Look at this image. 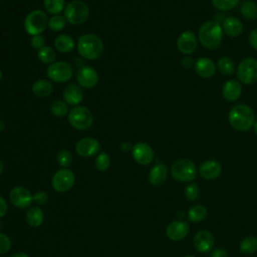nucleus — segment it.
<instances>
[{
    "mask_svg": "<svg viewBox=\"0 0 257 257\" xmlns=\"http://www.w3.org/2000/svg\"><path fill=\"white\" fill-rule=\"evenodd\" d=\"M149 182L153 186H161L165 183L168 177V168L165 164L159 163L155 165L149 173Z\"/></svg>",
    "mask_w": 257,
    "mask_h": 257,
    "instance_id": "nucleus-22",
    "label": "nucleus"
},
{
    "mask_svg": "<svg viewBox=\"0 0 257 257\" xmlns=\"http://www.w3.org/2000/svg\"><path fill=\"white\" fill-rule=\"evenodd\" d=\"M94 165L95 168L100 171V172H104L106 171L109 166H110V159L109 156L105 153V152H100L97 154L95 161H94Z\"/></svg>",
    "mask_w": 257,
    "mask_h": 257,
    "instance_id": "nucleus-35",
    "label": "nucleus"
},
{
    "mask_svg": "<svg viewBox=\"0 0 257 257\" xmlns=\"http://www.w3.org/2000/svg\"><path fill=\"white\" fill-rule=\"evenodd\" d=\"M132 156L138 164L142 166H147L153 162L155 155L150 145L143 142H139L133 146Z\"/></svg>",
    "mask_w": 257,
    "mask_h": 257,
    "instance_id": "nucleus-12",
    "label": "nucleus"
},
{
    "mask_svg": "<svg viewBox=\"0 0 257 257\" xmlns=\"http://www.w3.org/2000/svg\"><path fill=\"white\" fill-rule=\"evenodd\" d=\"M7 210H8L7 203H6V201L0 196V218L4 217V216L6 215Z\"/></svg>",
    "mask_w": 257,
    "mask_h": 257,
    "instance_id": "nucleus-44",
    "label": "nucleus"
},
{
    "mask_svg": "<svg viewBox=\"0 0 257 257\" xmlns=\"http://www.w3.org/2000/svg\"><path fill=\"white\" fill-rule=\"evenodd\" d=\"M199 173L206 180H215L221 174V166L217 161L208 160L201 164Z\"/></svg>",
    "mask_w": 257,
    "mask_h": 257,
    "instance_id": "nucleus-21",
    "label": "nucleus"
},
{
    "mask_svg": "<svg viewBox=\"0 0 257 257\" xmlns=\"http://www.w3.org/2000/svg\"><path fill=\"white\" fill-rule=\"evenodd\" d=\"M248 40H249V44L251 45V47L253 49L257 50V28H254L251 30Z\"/></svg>",
    "mask_w": 257,
    "mask_h": 257,
    "instance_id": "nucleus-42",
    "label": "nucleus"
},
{
    "mask_svg": "<svg viewBox=\"0 0 257 257\" xmlns=\"http://www.w3.org/2000/svg\"><path fill=\"white\" fill-rule=\"evenodd\" d=\"M240 251L244 254H253L257 251V238L254 236L245 237L240 243Z\"/></svg>",
    "mask_w": 257,
    "mask_h": 257,
    "instance_id": "nucleus-32",
    "label": "nucleus"
},
{
    "mask_svg": "<svg viewBox=\"0 0 257 257\" xmlns=\"http://www.w3.org/2000/svg\"><path fill=\"white\" fill-rule=\"evenodd\" d=\"M30 44L34 49L39 50L40 48H42L43 46H45V39L44 37L40 34V35H34L31 37L30 39Z\"/></svg>",
    "mask_w": 257,
    "mask_h": 257,
    "instance_id": "nucleus-41",
    "label": "nucleus"
},
{
    "mask_svg": "<svg viewBox=\"0 0 257 257\" xmlns=\"http://www.w3.org/2000/svg\"><path fill=\"white\" fill-rule=\"evenodd\" d=\"M54 47L60 53H69L75 47L73 38L67 34H60L54 39Z\"/></svg>",
    "mask_w": 257,
    "mask_h": 257,
    "instance_id": "nucleus-25",
    "label": "nucleus"
},
{
    "mask_svg": "<svg viewBox=\"0 0 257 257\" xmlns=\"http://www.w3.org/2000/svg\"><path fill=\"white\" fill-rule=\"evenodd\" d=\"M63 16L66 21L72 25L84 23L89 16V8L81 0H72L65 5Z\"/></svg>",
    "mask_w": 257,
    "mask_h": 257,
    "instance_id": "nucleus-4",
    "label": "nucleus"
},
{
    "mask_svg": "<svg viewBox=\"0 0 257 257\" xmlns=\"http://www.w3.org/2000/svg\"><path fill=\"white\" fill-rule=\"evenodd\" d=\"M198 45L197 37L192 31H185L177 39V47L183 54L193 53Z\"/></svg>",
    "mask_w": 257,
    "mask_h": 257,
    "instance_id": "nucleus-15",
    "label": "nucleus"
},
{
    "mask_svg": "<svg viewBox=\"0 0 257 257\" xmlns=\"http://www.w3.org/2000/svg\"><path fill=\"white\" fill-rule=\"evenodd\" d=\"M66 19L64 18V16H61L60 14L58 15H52V17H50L48 19V27L50 28V30L52 31H61L65 25H66Z\"/></svg>",
    "mask_w": 257,
    "mask_h": 257,
    "instance_id": "nucleus-34",
    "label": "nucleus"
},
{
    "mask_svg": "<svg viewBox=\"0 0 257 257\" xmlns=\"http://www.w3.org/2000/svg\"><path fill=\"white\" fill-rule=\"evenodd\" d=\"M183 257H195V256H192V255H186V256H183Z\"/></svg>",
    "mask_w": 257,
    "mask_h": 257,
    "instance_id": "nucleus-51",
    "label": "nucleus"
},
{
    "mask_svg": "<svg viewBox=\"0 0 257 257\" xmlns=\"http://www.w3.org/2000/svg\"><path fill=\"white\" fill-rule=\"evenodd\" d=\"M185 198L188 201H196L200 197V188L196 183H190L189 185L186 186L185 191H184Z\"/></svg>",
    "mask_w": 257,
    "mask_h": 257,
    "instance_id": "nucleus-38",
    "label": "nucleus"
},
{
    "mask_svg": "<svg viewBox=\"0 0 257 257\" xmlns=\"http://www.w3.org/2000/svg\"><path fill=\"white\" fill-rule=\"evenodd\" d=\"M228 119L233 128L239 132H246L253 126L255 122V114L249 105L239 103L230 109Z\"/></svg>",
    "mask_w": 257,
    "mask_h": 257,
    "instance_id": "nucleus-1",
    "label": "nucleus"
},
{
    "mask_svg": "<svg viewBox=\"0 0 257 257\" xmlns=\"http://www.w3.org/2000/svg\"><path fill=\"white\" fill-rule=\"evenodd\" d=\"M48 26V18L44 11L36 9L30 11L24 19V29L31 35H40Z\"/></svg>",
    "mask_w": 257,
    "mask_h": 257,
    "instance_id": "nucleus-5",
    "label": "nucleus"
},
{
    "mask_svg": "<svg viewBox=\"0 0 257 257\" xmlns=\"http://www.w3.org/2000/svg\"><path fill=\"white\" fill-rule=\"evenodd\" d=\"M44 221V213L39 207H31L26 212V222L30 227L37 228Z\"/></svg>",
    "mask_w": 257,
    "mask_h": 257,
    "instance_id": "nucleus-26",
    "label": "nucleus"
},
{
    "mask_svg": "<svg viewBox=\"0 0 257 257\" xmlns=\"http://www.w3.org/2000/svg\"><path fill=\"white\" fill-rule=\"evenodd\" d=\"M210 257H228V252L223 248H217L211 252Z\"/></svg>",
    "mask_w": 257,
    "mask_h": 257,
    "instance_id": "nucleus-43",
    "label": "nucleus"
},
{
    "mask_svg": "<svg viewBox=\"0 0 257 257\" xmlns=\"http://www.w3.org/2000/svg\"><path fill=\"white\" fill-rule=\"evenodd\" d=\"M214 236L211 232L207 230H201L199 231L193 240L194 247L197 249V251L201 253H207L212 250L214 246Z\"/></svg>",
    "mask_w": 257,
    "mask_h": 257,
    "instance_id": "nucleus-16",
    "label": "nucleus"
},
{
    "mask_svg": "<svg viewBox=\"0 0 257 257\" xmlns=\"http://www.w3.org/2000/svg\"><path fill=\"white\" fill-rule=\"evenodd\" d=\"M207 216V209L203 205H194L188 212V218L191 222L198 223L203 221Z\"/></svg>",
    "mask_w": 257,
    "mask_h": 257,
    "instance_id": "nucleus-28",
    "label": "nucleus"
},
{
    "mask_svg": "<svg viewBox=\"0 0 257 257\" xmlns=\"http://www.w3.org/2000/svg\"><path fill=\"white\" fill-rule=\"evenodd\" d=\"M76 80L79 86L83 88H92L98 82V73L93 67L84 65L77 70Z\"/></svg>",
    "mask_w": 257,
    "mask_h": 257,
    "instance_id": "nucleus-13",
    "label": "nucleus"
},
{
    "mask_svg": "<svg viewBox=\"0 0 257 257\" xmlns=\"http://www.w3.org/2000/svg\"><path fill=\"white\" fill-rule=\"evenodd\" d=\"M37 57L42 63L51 64L56 59V53L52 47L45 45L37 51Z\"/></svg>",
    "mask_w": 257,
    "mask_h": 257,
    "instance_id": "nucleus-31",
    "label": "nucleus"
},
{
    "mask_svg": "<svg viewBox=\"0 0 257 257\" xmlns=\"http://www.w3.org/2000/svg\"><path fill=\"white\" fill-rule=\"evenodd\" d=\"M68 121L73 128L83 131L91 126L93 115L87 107L76 105L68 111Z\"/></svg>",
    "mask_w": 257,
    "mask_h": 257,
    "instance_id": "nucleus-6",
    "label": "nucleus"
},
{
    "mask_svg": "<svg viewBox=\"0 0 257 257\" xmlns=\"http://www.w3.org/2000/svg\"><path fill=\"white\" fill-rule=\"evenodd\" d=\"M76 48L79 55L84 59L95 60L103 52V42L97 35L87 33L78 38Z\"/></svg>",
    "mask_w": 257,
    "mask_h": 257,
    "instance_id": "nucleus-2",
    "label": "nucleus"
},
{
    "mask_svg": "<svg viewBox=\"0 0 257 257\" xmlns=\"http://www.w3.org/2000/svg\"><path fill=\"white\" fill-rule=\"evenodd\" d=\"M32 92L37 97H47L49 96L53 91V85L52 82L48 79H37L32 84Z\"/></svg>",
    "mask_w": 257,
    "mask_h": 257,
    "instance_id": "nucleus-24",
    "label": "nucleus"
},
{
    "mask_svg": "<svg viewBox=\"0 0 257 257\" xmlns=\"http://www.w3.org/2000/svg\"><path fill=\"white\" fill-rule=\"evenodd\" d=\"M11 240L10 238L5 235L4 233H1L0 232V254H4V253H7L10 248H11Z\"/></svg>",
    "mask_w": 257,
    "mask_h": 257,
    "instance_id": "nucleus-39",
    "label": "nucleus"
},
{
    "mask_svg": "<svg viewBox=\"0 0 257 257\" xmlns=\"http://www.w3.org/2000/svg\"><path fill=\"white\" fill-rule=\"evenodd\" d=\"M75 183V176L69 169H60L52 177V188L58 193L69 191Z\"/></svg>",
    "mask_w": 257,
    "mask_h": 257,
    "instance_id": "nucleus-10",
    "label": "nucleus"
},
{
    "mask_svg": "<svg viewBox=\"0 0 257 257\" xmlns=\"http://www.w3.org/2000/svg\"><path fill=\"white\" fill-rule=\"evenodd\" d=\"M33 202H35L38 205H44L48 201V195L44 191H37L32 195Z\"/></svg>",
    "mask_w": 257,
    "mask_h": 257,
    "instance_id": "nucleus-40",
    "label": "nucleus"
},
{
    "mask_svg": "<svg viewBox=\"0 0 257 257\" xmlns=\"http://www.w3.org/2000/svg\"><path fill=\"white\" fill-rule=\"evenodd\" d=\"M120 149H121V151H122V152H128V151H132L133 147L131 146V144H130V143L125 142V143H122V144H121Z\"/></svg>",
    "mask_w": 257,
    "mask_h": 257,
    "instance_id": "nucleus-46",
    "label": "nucleus"
},
{
    "mask_svg": "<svg viewBox=\"0 0 257 257\" xmlns=\"http://www.w3.org/2000/svg\"><path fill=\"white\" fill-rule=\"evenodd\" d=\"M49 80L57 83L67 82L73 75V67L65 61H54L46 69Z\"/></svg>",
    "mask_w": 257,
    "mask_h": 257,
    "instance_id": "nucleus-8",
    "label": "nucleus"
},
{
    "mask_svg": "<svg viewBox=\"0 0 257 257\" xmlns=\"http://www.w3.org/2000/svg\"><path fill=\"white\" fill-rule=\"evenodd\" d=\"M63 99L69 105H78L83 99V91L81 86L75 83H70L63 89Z\"/></svg>",
    "mask_w": 257,
    "mask_h": 257,
    "instance_id": "nucleus-18",
    "label": "nucleus"
},
{
    "mask_svg": "<svg viewBox=\"0 0 257 257\" xmlns=\"http://www.w3.org/2000/svg\"><path fill=\"white\" fill-rule=\"evenodd\" d=\"M3 171H4V164H3V162L0 160V175L3 173Z\"/></svg>",
    "mask_w": 257,
    "mask_h": 257,
    "instance_id": "nucleus-48",
    "label": "nucleus"
},
{
    "mask_svg": "<svg viewBox=\"0 0 257 257\" xmlns=\"http://www.w3.org/2000/svg\"><path fill=\"white\" fill-rule=\"evenodd\" d=\"M199 40L207 49L217 48L223 40L222 26L216 21H207L199 29Z\"/></svg>",
    "mask_w": 257,
    "mask_h": 257,
    "instance_id": "nucleus-3",
    "label": "nucleus"
},
{
    "mask_svg": "<svg viewBox=\"0 0 257 257\" xmlns=\"http://www.w3.org/2000/svg\"><path fill=\"white\" fill-rule=\"evenodd\" d=\"M189 233V226L186 222L177 220L171 222L166 229V235L172 241H180Z\"/></svg>",
    "mask_w": 257,
    "mask_h": 257,
    "instance_id": "nucleus-17",
    "label": "nucleus"
},
{
    "mask_svg": "<svg viewBox=\"0 0 257 257\" xmlns=\"http://www.w3.org/2000/svg\"><path fill=\"white\" fill-rule=\"evenodd\" d=\"M56 160H57V164L62 169H68L72 163V155L67 150H61L60 152H58Z\"/></svg>",
    "mask_w": 257,
    "mask_h": 257,
    "instance_id": "nucleus-37",
    "label": "nucleus"
},
{
    "mask_svg": "<svg viewBox=\"0 0 257 257\" xmlns=\"http://www.w3.org/2000/svg\"><path fill=\"white\" fill-rule=\"evenodd\" d=\"M181 63H182V66H183L184 68L189 69V68H191L192 65L194 64V61H193V59H192L190 56H187V57L182 58Z\"/></svg>",
    "mask_w": 257,
    "mask_h": 257,
    "instance_id": "nucleus-45",
    "label": "nucleus"
},
{
    "mask_svg": "<svg viewBox=\"0 0 257 257\" xmlns=\"http://www.w3.org/2000/svg\"><path fill=\"white\" fill-rule=\"evenodd\" d=\"M11 204L18 209H26L30 207L33 202L30 191L24 187H14L9 193Z\"/></svg>",
    "mask_w": 257,
    "mask_h": 257,
    "instance_id": "nucleus-11",
    "label": "nucleus"
},
{
    "mask_svg": "<svg viewBox=\"0 0 257 257\" xmlns=\"http://www.w3.org/2000/svg\"><path fill=\"white\" fill-rule=\"evenodd\" d=\"M242 93V85L236 79L227 80L222 88L223 97L228 101H236Z\"/></svg>",
    "mask_w": 257,
    "mask_h": 257,
    "instance_id": "nucleus-20",
    "label": "nucleus"
},
{
    "mask_svg": "<svg viewBox=\"0 0 257 257\" xmlns=\"http://www.w3.org/2000/svg\"><path fill=\"white\" fill-rule=\"evenodd\" d=\"M211 2L216 9L220 11H227L236 7L240 0H211Z\"/></svg>",
    "mask_w": 257,
    "mask_h": 257,
    "instance_id": "nucleus-36",
    "label": "nucleus"
},
{
    "mask_svg": "<svg viewBox=\"0 0 257 257\" xmlns=\"http://www.w3.org/2000/svg\"><path fill=\"white\" fill-rule=\"evenodd\" d=\"M43 6L46 12L51 15H58L64 11L65 1L64 0H44Z\"/></svg>",
    "mask_w": 257,
    "mask_h": 257,
    "instance_id": "nucleus-27",
    "label": "nucleus"
},
{
    "mask_svg": "<svg viewBox=\"0 0 257 257\" xmlns=\"http://www.w3.org/2000/svg\"><path fill=\"white\" fill-rule=\"evenodd\" d=\"M253 130H254V133L257 135V121L254 122V124H253Z\"/></svg>",
    "mask_w": 257,
    "mask_h": 257,
    "instance_id": "nucleus-49",
    "label": "nucleus"
},
{
    "mask_svg": "<svg viewBox=\"0 0 257 257\" xmlns=\"http://www.w3.org/2000/svg\"><path fill=\"white\" fill-rule=\"evenodd\" d=\"M171 174L179 182H191L196 178L197 168L191 160L181 159L172 165Z\"/></svg>",
    "mask_w": 257,
    "mask_h": 257,
    "instance_id": "nucleus-7",
    "label": "nucleus"
},
{
    "mask_svg": "<svg viewBox=\"0 0 257 257\" xmlns=\"http://www.w3.org/2000/svg\"><path fill=\"white\" fill-rule=\"evenodd\" d=\"M238 79L244 84H253L257 81V60L253 57L243 59L237 67Z\"/></svg>",
    "mask_w": 257,
    "mask_h": 257,
    "instance_id": "nucleus-9",
    "label": "nucleus"
},
{
    "mask_svg": "<svg viewBox=\"0 0 257 257\" xmlns=\"http://www.w3.org/2000/svg\"><path fill=\"white\" fill-rule=\"evenodd\" d=\"M217 69L225 75H232L235 71V64L230 57L222 56L217 61Z\"/></svg>",
    "mask_w": 257,
    "mask_h": 257,
    "instance_id": "nucleus-29",
    "label": "nucleus"
},
{
    "mask_svg": "<svg viewBox=\"0 0 257 257\" xmlns=\"http://www.w3.org/2000/svg\"><path fill=\"white\" fill-rule=\"evenodd\" d=\"M76 153L83 158H89L99 153L100 144L94 138H82L75 145Z\"/></svg>",
    "mask_w": 257,
    "mask_h": 257,
    "instance_id": "nucleus-14",
    "label": "nucleus"
},
{
    "mask_svg": "<svg viewBox=\"0 0 257 257\" xmlns=\"http://www.w3.org/2000/svg\"><path fill=\"white\" fill-rule=\"evenodd\" d=\"M1 79H2V71L0 69V81H1Z\"/></svg>",
    "mask_w": 257,
    "mask_h": 257,
    "instance_id": "nucleus-50",
    "label": "nucleus"
},
{
    "mask_svg": "<svg viewBox=\"0 0 257 257\" xmlns=\"http://www.w3.org/2000/svg\"><path fill=\"white\" fill-rule=\"evenodd\" d=\"M241 13L248 20L257 19V3L252 0L244 1L241 5Z\"/></svg>",
    "mask_w": 257,
    "mask_h": 257,
    "instance_id": "nucleus-30",
    "label": "nucleus"
},
{
    "mask_svg": "<svg viewBox=\"0 0 257 257\" xmlns=\"http://www.w3.org/2000/svg\"><path fill=\"white\" fill-rule=\"evenodd\" d=\"M217 66L215 62L208 57H200L195 62V70L198 75L204 78L212 77L216 72Z\"/></svg>",
    "mask_w": 257,
    "mask_h": 257,
    "instance_id": "nucleus-19",
    "label": "nucleus"
},
{
    "mask_svg": "<svg viewBox=\"0 0 257 257\" xmlns=\"http://www.w3.org/2000/svg\"><path fill=\"white\" fill-rule=\"evenodd\" d=\"M222 29L229 37H238L243 31V25L238 18L227 17L223 21Z\"/></svg>",
    "mask_w": 257,
    "mask_h": 257,
    "instance_id": "nucleus-23",
    "label": "nucleus"
},
{
    "mask_svg": "<svg viewBox=\"0 0 257 257\" xmlns=\"http://www.w3.org/2000/svg\"><path fill=\"white\" fill-rule=\"evenodd\" d=\"M50 112L56 117H63L68 113V105L64 100L56 99L50 104Z\"/></svg>",
    "mask_w": 257,
    "mask_h": 257,
    "instance_id": "nucleus-33",
    "label": "nucleus"
},
{
    "mask_svg": "<svg viewBox=\"0 0 257 257\" xmlns=\"http://www.w3.org/2000/svg\"><path fill=\"white\" fill-rule=\"evenodd\" d=\"M11 257H29V255L26 254L25 252H16Z\"/></svg>",
    "mask_w": 257,
    "mask_h": 257,
    "instance_id": "nucleus-47",
    "label": "nucleus"
}]
</instances>
